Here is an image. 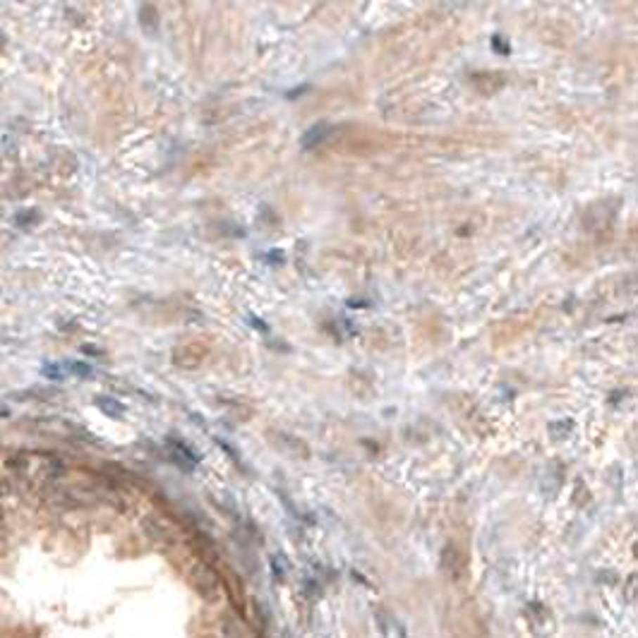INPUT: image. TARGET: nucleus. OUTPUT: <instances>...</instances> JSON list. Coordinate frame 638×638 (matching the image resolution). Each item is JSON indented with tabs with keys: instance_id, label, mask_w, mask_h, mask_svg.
<instances>
[{
	"instance_id": "nucleus-1",
	"label": "nucleus",
	"mask_w": 638,
	"mask_h": 638,
	"mask_svg": "<svg viewBox=\"0 0 638 638\" xmlns=\"http://www.w3.org/2000/svg\"><path fill=\"white\" fill-rule=\"evenodd\" d=\"M634 554H636V557H638V542H636V545H634Z\"/></svg>"
}]
</instances>
